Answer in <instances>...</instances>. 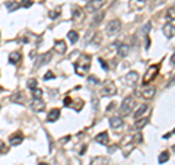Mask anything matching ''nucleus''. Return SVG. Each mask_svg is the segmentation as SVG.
I'll return each mask as SVG.
<instances>
[{"label":"nucleus","instance_id":"obj_17","mask_svg":"<svg viewBox=\"0 0 175 165\" xmlns=\"http://www.w3.org/2000/svg\"><path fill=\"white\" fill-rule=\"evenodd\" d=\"M145 5H146V0H130V7L134 9V10L143 9Z\"/></svg>","mask_w":175,"mask_h":165},{"label":"nucleus","instance_id":"obj_13","mask_svg":"<svg viewBox=\"0 0 175 165\" xmlns=\"http://www.w3.org/2000/svg\"><path fill=\"white\" fill-rule=\"evenodd\" d=\"M59 119H60V110H59V108H53L51 111L48 112V116H47V121H48V123L57 121Z\"/></svg>","mask_w":175,"mask_h":165},{"label":"nucleus","instance_id":"obj_34","mask_svg":"<svg viewBox=\"0 0 175 165\" xmlns=\"http://www.w3.org/2000/svg\"><path fill=\"white\" fill-rule=\"evenodd\" d=\"M55 76H54V73L53 72H48L44 75V80H50V79H54Z\"/></svg>","mask_w":175,"mask_h":165},{"label":"nucleus","instance_id":"obj_31","mask_svg":"<svg viewBox=\"0 0 175 165\" xmlns=\"http://www.w3.org/2000/svg\"><path fill=\"white\" fill-rule=\"evenodd\" d=\"M32 97H34V98H37V99H40L41 97H42V91H41L40 88L34 89V91H32Z\"/></svg>","mask_w":175,"mask_h":165},{"label":"nucleus","instance_id":"obj_18","mask_svg":"<svg viewBox=\"0 0 175 165\" xmlns=\"http://www.w3.org/2000/svg\"><path fill=\"white\" fill-rule=\"evenodd\" d=\"M148 110H149V107H148V105H145V104H143V105H140V107H139V108H137V110L134 111V120H137V119H140V117H143V116H145V114L148 112Z\"/></svg>","mask_w":175,"mask_h":165},{"label":"nucleus","instance_id":"obj_23","mask_svg":"<svg viewBox=\"0 0 175 165\" xmlns=\"http://www.w3.org/2000/svg\"><path fill=\"white\" fill-rule=\"evenodd\" d=\"M148 123H149L148 117H140V119H137L134 121V127H136V129H143V127L148 124Z\"/></svg>","mask_w":175,"mask_h":165},{"label":"nucleus","instance_id":"obj_38","mask_svg":"<svg viewBox=\"0 0 175 165\" xmlns=\"http://www.w3.org/2000/svg\"><path fill=\"white\" fill-rule=\"evenodd\" d=\"M134 140H136V142H137V143H141V140H143V136H141L140 133H139V134H136Z\"/></svg>","mask_w":175,"mask_h":165},{"label":"nucleus","instance_id":"obj_20","mask_svg":"<svg viewBox=\"0 0 175 165\" xmlns=\"http://www.w3.org/2000/svg\"><path fill=\"white\" fill-rule=\"evenodd\" d=\"M5 6H6L7 12H13V10H16V9L20 6V3H18L16 0H9V2L5 3Z\"/></svg>","mask_w":175,"mask_h":165},{"label":"nucleus","instance_id":"obj_45","mask_svg":"<svg viewBox=\"0 0 175 165\" xmlns=\"http://www.w3.org/2000/svg\"><path fill=\"white\" fill-rule=\"evenodd\" d=\"M69 139H70V136H66V138H63V139H61V142H67Z\"/></svg>","mask_w":175,"mask_h":165},{"label":"nucleus","instance_id":"obj_28","mask_svg":"<svg viewBox=\"0 0 175 165\" xmlns=\"http://www.w3.org/2000/svg\"><path fill=\"white\" fill-rule=\"evenodd\" d=\"M165 16H166V19H168V20H175V7H171V9H168Z\"/></svg>","mask_w":175,"mask_h":165},{"label":"nucleus","instance_id":"obj_21","mask_svg":"<svg viewBox=\"0 0 175 165\" xmlns=\"http://www.w3.org/2000/svg\"><path fill=\"white\" fill-rule=\"evenodd\" d=\"M72 13H73V19L77 20V22L82 20V19H83V16H85V13L82 12L80 7H73V9H72Z\"/></svg>","mask_w":175,"mask_h":165},{"label":"nucleus","instance_id":"obj_41","mask_svg":"<svg viewBox=\"0 0 175 165\" xmlns=\"http://www.w3.org/2000/svg\"><path fill=\"white\" fill-rule=\"evenodd\" d=\"M63 102H64V105H70V102H72V99H70V97H67V98L64 99V101H63Z\"/></svg>","mask_w":175,"mask_h":165},{"label":"nucleus","instance_id":"obj_8","mask_svg":"<svg viewBox=\"0 0 175 165\" xmlns=\"http://www.w3.org/2000/svg\"><path fill=\"white\" fill-rule=\"evenodd\" d=\"M105 5V0H89L88 2V10L89 12H96Z\"/></svg>","mask_w":175,"mask_h":165},{"label":"nucleus","instance_id":"obj_47","mask_svg":"<svg viewBox=\"0 0 175 165\" xmlns=\"http://www.w3.org/2000/svg\"><path fill=\"white\" fill-rule=\"evenodd\" d=\"M172 151H174V153H175V145H174V146H172Z\"/></svg>","mask_w":175,"mask_h":165},{"label":"nucleus","instance_id":"obj_12","mask_svg":"<svg viewBox=\"0 0 175 165\" xmlns=\"http://www.w3.org/2000/svg\"><path fill=\"white\" fill-rule=\"evenodd\" d=\"M22 61V54L19 51H12L9 54V63L10 64H19Z\"/></svg>","mask_w":175,"mask_h":165},{"label":"nucleus","instance_id":"obj_16","mask_svg":"<svg viewBox=\"0 0 175 165\" xmlns=\"http://www.w3.org/2000/svg\"><path fill=\"white\" fill-rule=\"evenodd\" d=\"M95 142H96V143H101V145H108V142H109L108 132H102V133H99V134H96Z\"/></svg>","mask_w":175,"mask_h":165},{"label":"nucleus","instance_id":"obj_24","mask_svg":"<svg viewBox=\"0 0 175 165\" xmlns=\"http://www.w3.org/2000/svg\"><path fill=\"white\" fill-rule=\"evenodd\" d=\"M67 37H69V41H70L72 44H76L77 40H79V34L76 32V31H69Z\"/></svg>","mask_w":175,"mask_h":165},{"label":"nucleus","instance_id":"obj_5","mask_svg":"<svg viewBox=\"0 0 175 165\" xmlns=\"http://www.w3.org/2000/svg\"><path fill=\"white\" fill-rule=\"evenodd\" d=\"M117 94V86L114 82H107L105 85L102 86L101 89V95L102 97H112Z\"/></svg>","mask_w":175,"mask_h":165},{"label":"nucleus","instance_id":"obj_50","mask_svg":"<svg viewBox=\"0 0 175 165\" xmlns=\"http://www.w3.org/2000/svg\"><path fill=\"white\" fill-rule=\"evenodd\" d=\"M0 108H2V107H0Z\"/></svg>","mask_w":175,"mask_h":165},{"label":"nucleus","instance_id":"obj_35","mask_svg":"<svg viewBox=\"0 0 175 165\" xmlns=\"http://www.w3.org/2000/svg\"><path fill=\"white\" fill-rule=\"evenodd\" d=\"M88 80H89V82H92V83H95V85H96V83H99V79H96L95 76H89Z\"/></svg>","mask_w":175,"mask_h":165},{"label":"nucleus","instance_id":"obj_9","mask_svg":"<svg viewBox=\"0 0 175 165\" xmlns=\"http://www.w3.org/2000/svg\"><path fill=\"white\" fill-rule=\"evenodd\" d=\"M22 142H23V133L22 132H16L9 138V143L12 146H18V145H20Z\"/></svg>","mask_w":175,"mask_h":165},{"label":"nucleus","instance_id":"obj_25","mask_svg":"<svg viewBox=\"0 0 175 165\" xmlns=\"http://www.w3.org/2000/svg\"><path fill=\"white\" fill-rule=\"evenodd\" d=\"M91 165H108V159L104 158V156H99V158L92 159Z\"/></svg>","mask_w":175,"mask_h":165},{"label":"nucleus","instance_id":"obj_39","mask_svg":"<svg viewBox=\"0 0 175 165\" xmlns=\"http://www.w3.org/2000/svg\"><path fill=\"white\" fill-rule=\"evenodd\" d=\"M145 46H146V48L150 47V38H149L148 35H146V38H145Z\"/></svg>","mask_w":175,"mask_h":165},{"label":"nucleus","instance_id":"obj_33","mask_svg":"<svg viewBox=\"0 0 175 165\" xmlns=\"http://www.w3.org/2000/svg\"><path fill=\"white\" fill-rule=\"evenodd\" d=\"M32 3H34V0H22L20 6H23V7H31V6H32Z\"/></svg>","mask_w":175,"mask_h":165},{"label":"nucleus","instance_id":"obj_42","mask_svg":"<svg viewBox=\"0 0 175 165\" xmlns=\"http://www.w3.org/2000/svg\"><path fill=\"white\" fill-rule=\"evenodd\" d=\"M114 107H115V104H114V102H111V104L107 107V111H111V110H114Z\"/></svg>","mask_w":175,"mask_h":165},{"label":"nucleus","instance_id":"obj_43","mask_svg":"<svg viewBox=\"0 0 175 165\" xmlns=\"http://www.w3.org/2000/svg\"><path fill=\"white\" fill-rule=\"evenodd\" d=\"M171 63H172V66H175V54L171 56Z\"/></svg>","mask_w":175,"mask_h":165},{"label":"nucleus","instance_id":"obj_15","mask_svg":"<svg viewBox=\"0 0 175 165\" xmlns=\"http://www.w3.org/2000/svg\"><path fill=\"white\" fill-rule=\"evenodd\" d=\"M44 107H45V104H44V101H41V98L40 99L34 98L32 99V102H31V108H32L34 111H42Z\"/></svg>","mask_w":175,"mask_h":165},{"label":"nucleus","instance_id":"obj_36","mask_svg":"<svg viewBox=\"0 0 175 165\" xmlns=\"http://www.w3.org/2000/svg\"><path fill=\"white\" fill-rule=\"evenodd\" d=\"M59 16H60L59 12H50V18H51V19H55V18H59Z\"/></svg>","mask_w":175,"mask_h":165},{"label":"nucleus","instance_id":"obj_10","mask_svg":"<svg viewBox=\"0 0 175 165\" xmlns=\"http://www.w3.org/2000/svg\"><path fill=\"white\" fill-rule=\"evenodd\" d=\"M162 31H163V34H165L166 38H174L175 37V25H172V24H166V25H163Z\"/></svg>","mask_w":175,"mask_h":165},{"label":"nucleus","instance_id":"obj_29","mask_svg":"<svg viewBox=\"0 0 175 165\" xmlns=\"http://www.w3.org/2000/svg\"><path fill=\"white\" fill-rule=\"evenodd\" d=\"M27 85H28V88H29L31 91H34V89H37V88H38V83H37V80H35V79H29Z\"/></svg>","mask_w":175,"mask_h":165},{"label":"nucleus","instance_id":"obj_7","mask_svg":"<svg viewBox=\"0 0 175 165\" xmlns=\"http://www.w3.org/2000/svg\"><path fill=\"white\" fill-rule=\"evenodd\" d=\"M50 60H51V53H50V51H48V53L41 54L40 57L37 59V61H35V67H37V69H40V67L45 66L47 63H50Z\"/></svg>","mask_w":175,"mask_h":165},{"label":"nucleus","instance_id":"obj_37","mask_svg":"<svg viewBox=\"0 0 175 165\" xmlns=\"http://www.w3.org/2000/svg\"><path fill=\"white\" fill-rule=\"evenodd\" d=\"M99 64L102 66V69H104V70H107V69H108V64H107V63H105V61H104L102 59H99Z\"/></svg>","mask_w":175,"mask_h":165},{"label":"nucleus","instance_id":"obj_4","mask_svg":"<svg viewBox=\"0 0 175 165\" xmlns=\"http://www.w3.org/2000/svg\"><path fill=\"white\" fill-rule=\"evenodd\" d=\"M120 29H121V22L118 19H112L108 22L107 25V34L108 35H115V34L120 32Z\"/></svg>","mask_w":175,"mask_h":165},{"label":"nucleus","instance_id":"obj_19","mask_svg":"<svg viewBox=\"0 0 175 165\" xmlns=\"http://www.w3.org/2000/svg\"><path fill=\"white\" fill-rule=\"evenodd\" d=\"M109 126L112 127V129H120L123 127V119L121 117H112V119H109Z\"/></svg>","mask_w":175,"mask_h":165},{"label":"nucleus","instance_id":"obj_48","mask_svg":"<svg viewBox=\"0 0 175 165\" xmlns=\"http://www.w3.org/2000/svg\"><path fill=\"white\" fill-rule=\"evenodd\" d=\"M172 134H175V129H174V132H172Z\"/></svg>","mask_w":175,"mask_h":165},{"label":"nucleus","instance_id":"obj_14","mask_svg":"<svg viewBox=\"0 0 175 165\" xmlns=\"http://www.w3.org/2000/svg\"><path fill=\"white\" fill-rule=\"evenodd\" d=\"M155 92H156L155 86H146V88L143 89V92H141V97L146 99H152L153 95H155Z\"/></svg>","mask_w":175,"mask_h":165},{"label":"nucleus","instance_id":"obj_1","mask_svg":"<svg viewBox=\"0 0 175 165\" xmlns=\"http://www.w3.org/2000/svg\"><path fill=\"white\" fill-rule=\"evenodd\" d=\"M89 67H91V56H88V54H82L77 59V61L74 63V70L79 76H83L89 70Z\"/></svg>","mask_w":175,"mask_h":165},{"label":"nucleus","instance_id":"obj_2","mask_svg":"<svg viewBox=\"0 0 175 165\" xmlns=\"http://www.w3.org/2000/svg\"><path fill=\"white\" fill-rule=\"evenodd\" d=\"M134 104H136V99L133 98V97H126V98L123 99L121 107H120V114H121L123 117L128 116L130 112L133 111V108H134Z\"/></svg>","mask_w":175,"mask_h":165},{"label":"nucleus","instance_id":"obj_44","mask_svg":"<svg viewBox=\"0 0 175 165\" xmlns=\"http://www.w3.org/2000/svg\"><path fill=\"white\" fill-rule=\"evenodd\" d=\"M169 85H175V76L171 80H169Z\"/></svg>","mask_w":175,"mask_h":165},{"label":"nucleus","instance_id":"obj_3","mask_svg":"<svg viewBox=\"0 0 175 165\" xmlns=\"http://www.w3.org/2000/svg\"><path fill=\"white\" fill-rule=\"evenodd\" d=\"M158 72H159V66H156V64L150 66L148 69L146 75H145V78H143V83H145V85H146V83H150V82L158 76Z\"/></svg>","mask_w":175,"mask_h":165},{"label":"nucleus","instance_id":"obj_46","mask_svg":"<svg viewBox=\"0 0 175 165\" xmlns=\"http://www.w3.org/2000/svg\"><path fill=\"white\" fill-rule=\"evenodd\" d=\"M85 151H86V146H83V148H82V151H80V155H83V153H85Z\"/></svg>","mask_w":175,"mask_h":165},{"label":"nucleus","instance_id":"obj_40","mask_svg":"<svg viewBox=\"0 0 175 165\" xmlns=\"http://www.w3.org/2000/svg\"><path fill=\"white\" fill-rule=\"evenodd\" d=\"M149 29H150V22H148V24H146V27H143V32L148 34V32H149Z\"/></svg>","mask_w":175,"mask_h":165},{"label":"nucleus","instance_id":"obj_11","mask_svg":"<svg viewBox=\"0 0 175 165\" xmlns=\"http://www.w3.org/2000/svg\"><path fill=\"white\" fill-rule=\"evenodd\" d=\"M54 50H55L57 53L64 54L66 51H67V46H66V42H64L63 40H57L55 42H54Z\"/></svg>","mask_w":175,"mask_h":165},{"label":"nucleus","instance_id":"obj_6","mask_svg":"<svg viewBox=\"0 0 175 165\" xmlns=\"http://www.w3.org/2000/svg\"><path fill=\"white\" fill-rule=\"evenodd\" d=\"M137 79H139V73L134 72V70H131V72H128L126 76H123V82L127 86H133L136 82H137Z\"/></svg>","mask_w":175,"mask_h":165},{"label":"nucleus","instance_id":"obj_22","mask_svg":"<svg viewBox=\"0 0 175 165\" xmlns=\"http://www.w3.org/2000/svg\"><path fill=\"white\" fill-rule=\"evenodd\" d=\"M128 53H130V47L127 44H120L118 46V56L120 57H127Z\"/></svg>","mask_w":175,"mask_h":165},{"label":"nucleus","instance_id":"obj_30","mask_svg":"<svg viewBox=\"0 0 175 165\" xmlns=\"http://www.w3.org/2000/svg\"><path fill=\"white\" fill-rule=\"evenodd\" d=\"M104 16H105V13H99V15H96V18H95L94 22H92V25H94V27H96V25H98V24H99V22H101V20L104 19Z\"/></svg>","mask_w":175,"mask_h":165},{"label":"nucleus","instance_id":"obj_26","mask_svg":"<svg viewBox=\"0 0 175 165\" xmlns=\"http://www.w3.org/2000/svg\"><path fill=\"white\" fill-rule=\"evenodd\" d=\"M158 161H159V164H165L166 161H169V152L168 151H163L161 155H159Z\"/></svg>","mask_w":175,"mask_h":165},{"label":"nucleus","instance_id":"obj_27","mask_svg":"<svg viewBox=\"0 0 175 165\" xmlns=\"http://www.w3.org/2000/svg\"><path fill=\"white\" fill-rule=\"evenodd\" d=\"M10 99L13 101V102H23V94L22 92H15L12 97H10Z\"/></svg>","mask_w":175,"mask_h":165},{"label":"nucleus","instance_id":"obj_32","mask_svg":"<svg viewBox=\"0 0 175 165\" xmlns=\"http://www.w3.org/2000/svg\"><path fill=\"white\" fill-rule=\"evenodd\" d=\"M3 153H7V146L3 140H0V155H3Z\"/></svg>","mask_w":175,"mask_h":165},{"label":"nucleus","instance_id":"obj_49","mask_svg":"<svg viewBox=\"0 0 175 165\" xmlns=\"http://www.w3.org/2000/svg\"><path fill=\"white\" fill-rule=\"evenodd\" d=\"M40 165H47V164H40Z\"/></svg>","mask_w":175,"mask_h":165}]
</instances>
